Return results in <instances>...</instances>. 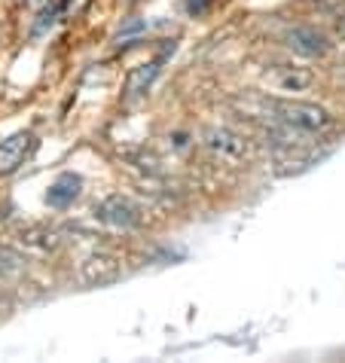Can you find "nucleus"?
I'll return each mask as SVG.
<instances>
[{
    "label": "nucleus",
    "mask_w": 345,
    "mask_h": 363,
    "mask_svg": "<svg viewBox=\"0 0 345 363\" xmlns=\"http://www.w3.org/2000/svg\"><path fill=\"white\" fill-rule=\"evenodd\" d=\"M162 58H165V55H159V58H153V62H147V65H138V67H131V74H128V79H126V95H128V98H138V95H144L147 89L153 86V79L159 77Z\"/></svg>",
    "instance_id": "8"
},
{
    "label": "nucleus",
    "mask_w": 345,
    "mask_h": 363,
    "mask_svg": "<svg viewBox=\"0 0 345 363\" xmlns=\"http://www.w3.org/2000/svg\"><path fill=\"white\" fill-rule=\"evenodd\" d=\"M269 107H272V113H275L278 125H288L293 132H302V135H318L333 123L327 110L318 107V104H309V101L288 98V101H272Z\"/></svg>",
    "instance_id": "1"
},
{
    "label": "nucleus",
    "mask_w": 345,
    "mask_h": 363,
    "mask_svg": "<svg viewBox=\"0 0 345 363\" xmlns=\"http://www.w3.org/2000/svg\"><path fill=\"white\" fill-rule=\"evenodd\" d=\"M95 217L101 220V223H107V226L131 229V226L138 223V208L131 205L126 196H110V199H104L95 208Z\"/></svg>",
    "instance_id": "3"
},
{
    "label": "nucleus",
    "mask_w": 345,
    "mask_h": 363,
    "mask_svg": "<svg viewBox=\"0 0 345 363\" xmlns=\"http://www.w3.org/2000/svg\"><path fill=\"white\" fill-rule=\"evenodd\" d=\"M34 150V135L31 132H16L6 140H0V174H13Z\"/></svg>",
    "instance_id": "5"
},
{
    "label": "nucleus",
    "mask_w": 345,
    "mask_h": 363,
    "mask_svg": "<svg viewBox=\"0 0 345 363\" xmlns=\"http://www.w3.org/2000/svg\"><path fill=\"white\" fill-rule=\"evenodd\" d=\"M80 189H83V180H80L77 174H58L55 184L49 186V193H46L49 208H67V205H74V199L80 196Z\"/></svg>",
    "instance_id": "7"
},
{
    "label": "nucleus",
    "mask_w": 345,
    "mask_h": 363,
    "mask_svg": "<svg viewBox=\"0 0 345 363\" xmlns=\"http://www.w3.org/2000/svg\"><path fill=\"white\" fill-rule=\"evenodd\" d=\"M272 83H275L281 92H306L314 83L309 67H293V65H278L272 70Z\"/></svg>",
    "instance_id": "6"
},
{
    "label": "nucleus",
    "mask_w": 345,
    "mask_h": 363,
    "mask_svg": "<svg viewBox=\"0 0 345 363\" xmlns=\"http://www.w3.org/2000/svg\"><path fill=\"white\" fill-rule=\"evenodd\" d=\"M284 43H288L290 52H297L302 58H318V55L327 52V37H324L321 31H314V28H309V25L290 28V31L284 34Z\"/></svg>",
    "instance_id": "4"
},
{
    "label": "nucleus",
    "mask_w": 345,
    "mask_h": 363,
    "mask_svg": "<svg viewBox=\"0 0 345 363\" xmlns=\"http://www.w3.org/2000/svg\"><path fill=\"white\" fill-rule=\"evenodd\" d=\"M205 147L220 159V162H229V165H239L248 159V140L239 132H232V128H208Z\"/></svg>",
    "instance_id": "2"
}]
</instances>
